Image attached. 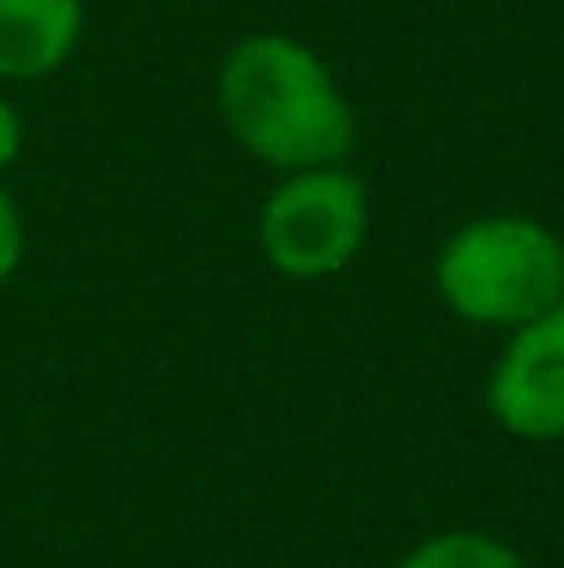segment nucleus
I'll return each instance as SVG.
<instances>
[{
	"label": "nucleus",
	"instance_id": "nucleus-7",
	"mask_svg": "<svg viewBox=\"0 0 564 568\" xmlns=\"http://www.w3.org/2000/svg\"><path fill=\"white\" fill-rule=\"evenodd\" d=\"M20 265H26V215H20L16 195L0 185V284L16 280Z\"/></svg>",
	"mask_w": 564,
	"mask_h": 568
},
{
	"label": "nucleus",
	"instance_id": "nucleus-2",
	"mask_svg": "<svg viewBox=\"0 0 564 568\" xmlns=\"http://www.w3.org/2000/svg\"><path fill=\"white\" fill-rule=\"evenodd\" d=\"M435 294L455 320L520 329L564 300V240L530 215H480L435 255Z\"/></svg>",
	"mask_w": 564,
	"mask_h": 568
},
{
	"label": "nucleus",
	"instance_id": "nucleus-6",
	"mask_svg": "<svg viewBox=\"0 0 564 568\" xmlns=\"http://www.w3.org/2000/svg\"><path fill=\"white\" fill-rule=\"evenodd\" d=\"M395 568H530L505 539L480 529H445L420 539Z\"/></svg>",
	"mask_w": 564,
	"mask_h": 568
},
{
	"label": "nucleus",
	"instance_id": "nucleus-8",
	"mask_svg": "<svg viewBox=\"0 0 564 568\" xmlns=\"http://www.w3.org/2000/svg\"><path fill=\"white\" fill-rule=\"evenodd\" d=\"M26 150V120H20V105L10 95H0V175L20 160Z\"/></svg>",
	"mask_w": 564,
	"mask_h": 568
},
{
	"label": "nucleus",
	"instance_id": "nucleus-3",
	"mask_svg": "<svg viewBox=\"0 0 564 568\" xmlns=\"http://www.w3.org/2000/svg\"><path fill=\"white\" fill-rule=\"evenodd\" d=\"M260 255L275 275L315 284L345 275L370 240V190L350 165L290 170L270 185L255 220Z\"/></svg>",
	"mask_w": 564,
	"mask_h": 568
},
{
	"label": "nucleus",
	"instance_id": "nucleus-5",
	"mask_svg": "<svg viewBox=\"0 0 564 568\" xmlns=\"http://www.w3.org/2000/svg\"><path fill=\"white\" fill-rule=\"evenodd\" d=\"M85 40V0H0V80L36 85L70 65Z\"/></svg>",
	"mask_w": 564,
	"mask_h": 568
},
{
	"label": "nucleus",
	"instance_id": "nucleus-4",
	"mask_svg": "<svg viewBox=\"0 0 564 568\" xmlns=\"http://www.w3.org/2000/svg\"><path fill=\"white\" fill-rule=\"evenodd\" d=\"M485 404L505 434L525 444L564 439V300L510 329L485 384Z\"/></svg>",
	"mask_w": 564,
	"mask_h": 568
},
{
	"label": "nucleus",
	"instance_id": "nucleus-1",
	"mask_svg": "<svg viewBox=\"0 0 564 568\" xmlns=\"http://www.w3.org/2000/svg\"><path fill=\"white\" fill-rule=\"evenodd\" d=\"M215 105L230 140L275 175L345 165L355 155L360 120L345 85L315 45L285 30H255L225 50Z\"/></svg>",
	"mask_w": 564,
	"mask_h": 568
}]
</instances>
